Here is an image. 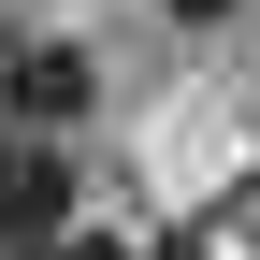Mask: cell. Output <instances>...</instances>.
<instances>
[{
	"mask_svg": "<svg viewBox=\"0 0 260 260\" xmlns=\"http://www.w3.org/2000/svg\"><path fill=\"white\" fill-rule=\"evenodd\" d=\"M159 15H188V29H217V15H232V0H159Z\"/></svg>",
	"mask_w": 260,
	"mask_h": 260,
	"instance_id": "cell-4",
	"label": "cell"
},
{
	"mask_svg": "<svg viewBox=\"0 0 260 260\" xmlns=\"http://www.w3.org/2000/svg\"><path fill=\"white\" fill-rule=\"evenodd\" d=\"M44 232H73V159L29 145V130H0V260L44 246Z\"/></svg>",
	"mask_w": 260,
	"mask_h": 260,
	"instance_id": "cell-2",
	"label": "cell"
},
{
	"mask_svg": "<svg viewBox=\"0 0 260 260\" xmlns=\"http://www.w3.org/2000/svg\"><path fill=\"white\" fill-rule=\"evenodd\" d=\"M87 102H102L87 44H44V29H0V130L58 145V130H87Z\"/></svg>",
	"mask_w": 260,
	"mask_h": 260,
	"instance_id": "cell-1",
	"label": "cell"
},
{
	"mask_svg": "<svg viewBox=\"0 0 260 260\" xmlns=\"http://www.w3.org/2000/svg\"><path fill=\"white\" fill-rule=\"evenodd\" d=\"M15 260H145V246H102V232H44V246H15Z\"/></svg>",
	"mask_w": 260,
	"mask_h": 260,
	"instance_id": "cell-3",
	"label": "cell"
}]
</instances>
